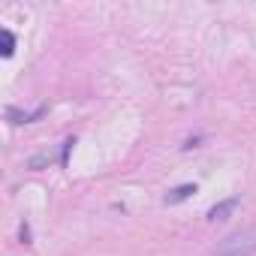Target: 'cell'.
<instances>
[{
  "label": "cell",
  "mask_w": 256,
  "mask_h": 256,
  "mask_svg": "<svg viewBox=\"0 0 256 256\" xmlns=\"http://www.w3.org/2000/svg\"><path fill=\"white\" fill-rule=\"evenodd\" d=\"M12 52H16V36H12V30H0V54L4 58H12Z\"/></svg>",
  "instance_id": "5"
},
{
  "label": "cell",
  "mask_w": 256,
  "mask_h": 256,
  "mask_svg": "<svg viewBox=\"0 0 256 256\" xmlns=\"http://www.w3.org/2000/svg\"><path fill=\"white\" fill-rule=\"evenodd\" d=\"M46 114V106H40V108H34V112H22V108H6V118L12 120V124H30V120H36V118H42Z\"/></svg>",
  "instance_id": "2"
},
{
  "label": "cell",
  "mask_w": 256,
  "mask_h": 256,
  "mask_svg": "<svg viewBox=\"0 0 256 256\" xmlns=\"http://www.w3.org/2000/svg\"><path fill=\"white\" fill-rule=\"evenodd\" d=\"M235 208H238V199H235V196H232V199H223V202H217V205L208 211V220H211V223H217V220H226V217H229Z\"/></svg>",
  "instance_id": "3"
},
{
  "label": "cell",
  "mask_w": 256,
  "mask_h": 256,
  "mask_svg": "<svg viewBox=\"0 0 256 256\" xmlns=\"http://www.w3.org/2000/svg\"><path fill=\"white\" fill-rule=\"evenodd\" d=\"M22 241L30 244V226H28V223H22Z\"/></svg>",
  "instance_id": "6"
},
{
  "label": "cell",
  "mask_w": 256,
  "mask_h": 256,
  "mask_svg": "<svg viewBox=\"0 0 256 256\" xmlns=\"http://www.w3.org/2000/svg\"><path fill=\"white\" fill-rule=\"evenodd\" d=\"M214 253H217V256H253V253H256V226L229 232V235L217 244Z\"/></svg>",
  "instance_id": "1"
},
{
  "label": "cell",
  "mask_w": 256,
  "mask_h": 256,
  "mask_svg": "<svg viewBox=\"0 0 256 256\" xmlns=\"http://www.w3.org/2000/svg\"><path fill=\"white\" fill-rule=\"evenodd\" d=\"M193 193H196V184H181V187H175V190L166 193V205H178V202L190 199Z\"/></svg>",
  "instance_id": "4"
}]
</instances>
